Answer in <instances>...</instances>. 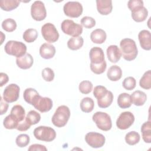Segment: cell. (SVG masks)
Returning <instances> with one entry per match:
<instances>
[{"label": "cell", "instance_id": "6da1fadb", "mask_svg": "<svg viewBox=\"0 0 151 151\" xmlns=\"http://www.w3.org/2000/svg\"><path fill=\"white\" fill-rule=\"evenodd\" d=\"M122 55L126 61L134 60L137 54L138 50L135 41L130 38H124L120 42Z\"/></svg>", "mask_w": 151, "mask_h": 151}, {"label": "cell", "instance_id": "7a4b0ae2", "mask_svg": "<svg viewBox=\"0 0 151 151\" xmlns=\"http://www.w3.org/2000/svg\"><path fill=\"white\" fill-rule=\"evenodd\" d=\"M70 117V109L65 106L61 105L57 107L53 114L51 121L52 124L57 127L65 126Z\"/></svg>", "mask_w": 151, "mask_h": 151}, {"label": "cell", "instance_id": "3957f363", "mask_svg": "<svg viewBox=\"0 0 151 151\" xmlns=\"http://www.w3.org/2000/svg\"><path fill=\"white\" fill-rule=\"evenodd\" d=\"M26 45L21 42L14 40L8 41L4 47L5 52L10 55H13L17 58L21 57L25 55L27 52Z\"/></svg>", "mask_w": 151, "mask_h": 151}, {"label": "cell", "instance_id": "277c9868", "mask_svg": "<svg viewBox=\"0 0 151 151\" xmlns=\"http://www.w3.org/2000/svg\"><path fill=\"white\" fill-rule=\"evenodd\" d=\"M33 134L37 139L47 142H51L56 137L55 130L49 126H38L34 130Z\"/></svg>", "mask_w": 151, "mask_h": 151}, {"label": "cell", "instance_id": "5b68a950", "mask_svg": "<svg viewBox=\"0 0 151 151\" xmlns=\"http://www.w3.org/2000/svg\"><path fill=\"white\" fill-rule=\"evenodd\" d=\"M93 121L97 127L103 131H109L111 129V119L107 113L102 111L96 112L92 117Z\"/></svg>", "mask_w": 151, "mask_h": 151}, {"label": "cell", "instance_id": "8992f818", "mask_svg": "<svg viewBox=\"0 0 151 151\" xmlns=\"http://www.w3.org/2000/svg\"><path fill=\"white\" fill-rule=\"evenodd\" d=\"M61 28L63 32L73 37H78L83 32L81 25L77 24L71 19H65L61 24Z\"/></svg>", "mask_w": 151, "mask_h": 151}, {"label": "cell", "instance_id": "52a82bcc", "mask_svg": "<svg viewBox=\"0 0 151 151\" xmlns=\"http://www.w3.org/2000/svg\"><path fill=\"white\" fill-rule=\"evenodd\" d=\"M41 32L42 37L48 42H55L59 38V33L55 25L51 23L44 24L41 27Z\"/></svg>", "mask_w": 151, "mask_h": 151}, {"label": "cell", "instance_id": "ba28073f", "mask_svg": "<svg viewBox=\"0 0 151 151\" xmlns=\"http://www.w3.org/2000/svg\"><path fill=\"white\" fill-rule=\"evenodd\" d=\"M63 11L65 15L71 18H78L83 13L82 5L77 1H69L63 6Z\"/></svg>", "mask_w": 151, "mask_h": 151}, {"label": "cell", "instance_id": "9c48e42d", "mask_svg": "<svg viewBox=\"0 0 151 151\" xmlns=\"http://www.w3.org/2000/svg\"><path fill=\"white\" fill-rule=\"evenodd\" d=\"M32 105L40 112L45 113L49 111L52 109L53 104L50 98L42 97L40 94H38L34 98Z\"/></svg>", "mask_w": 151, "mask_h": 151}, {"label": "cell", "instance_id": "30bf717a", "mask_svg": "<svg viewBox=\"0 0 151 151\" xmlns=\"http://www.w3.org/2000/svg\"><path fill=\"white\" fill-rule=\"evenodd\" d=\"M31 15L32 18L37 21L44 20L47 17V11L44 4L41 1H36L31 6Z\"/></svg>", "mask_w": 151, "mask_h": 151}, {"label": "cell", "instance_id": "8fae6325", "mask_svg": "<svg viewBox=\"0 0 151 151\" xmlns=\"http://www.w3.org/2000/svg\"><path fill=\"white\" fill-rule=\"evenodd\" d=\"M86 143L93 148H100L104 146L106 141L104 136L97 132H88L85 136Z\"/></svg>", "mask_w": 151, "mask_h": 151}, {"label": "cell", "instance_id": "7c38bea8", "mask_svg": "<svg viewBox=\"0 0 151 151\" xmlns=\"http://www.w3.org/2000/svg\"><path fill=\"white\" fill-rule=\"evenodd\" d=\"M20 88L16 84H10L5 87L3 92V99L7 103H13L18 100Z\"/></svg>", "mask_w": 151, "mask_h": 151}, {"label": "cell", "instance_id": "4fadbf2b", "mask_svg": "<svg viewBox=\"0 0 151 151\" xmlns=\"http://www.w3.org/2000/svg\"><path fill=\"white\" fill-rule=\"evenodd\" d=\"M134 122V116L130 111H124L120 113L116 120V126L120 130L129 129Z\"/></svg>", "mask_w": 151, "mask_h": 151}, {"label": "cell", "instance_id": "5bb4252c", "mask_svg": "<svg viewBox=\"0 0 151 151\" xmlns=\"http://www.w3.org/2000/svg\"><path fill=\"white\" fill-rule=\"evenodd\" d=\"M138 38L141 47L145 50H151V35L148 30L143 29L138 34Z\"/></svg>", "mask_w": 151, "mask_h": 151}, {"label": "cell", "instance_id": "9a60e30c", "mask_svg": "<svg viewBox=\"0 0 151 151\" xmlns=\"http://www.w3.org/2000/svg\"><path fill=\"white\" fill-rule=\"evenodd\" d=\"M89 57L91 63L99 64L104 61V54L103 50L99 47H93L89 52Z\"/></svg>", "mask_w": 151, "mask_h": 151}, {"label": "cell", "instance_id": "2e32d148", "mask_svg": "<svg viewBox=\"0 0 151 151\" xmlns=\"http://www.w3.org/2000/svg\"><path fill=\"white\" fill-rule=\"evenodd\" d=\"M96 5L97 11L103 15H107L113 9L112 1L111 0H97Z\"/></svg>", "mask_w": 151, "mask_h": 151}, {"label": "cell", "instance_id": "e0dca14e", "mask_svg": "<svg viewBox=\"0 0 151 151\" xmlns=\"http://www.w3.org/2000/svg\"><path fill=\"white\" fill-rule=\"evenodd\" d=\"M55 47L48 43H44L40 47V54L42 58L51 59L55 54Z\"/></svg>", "mask_w": 151, "mask_h": 151}, {"label": "cell", "instance_id": "ac0fdd59", "mask_svg": "<svg viewBox=\"0 0 151 151\" xmlns=\"http://www.w3.org/2000/svg\"><path fill=\"white\" fill-rule=\"evenodd\" d=\"M106 52L109 60L112 63H116L120 60L122 57L120 50L116 45L109 46L107 48Z\"/></svg>", "mask_w": 151, "mask_h": 151}, {"label": "cell", "instance_id": "d6986e66", "mask_svg": "<svg viewBox=\"0 0 151 151\" xmlns=\"http://www.w3.org/2000/svg\"><path fill=\"white\" fill-rule=\"evenodd\" d=\"M16 63L19 68L26 70L31 68L32 66L34 63V59L30 54L26 53L23 56L17 58Z\"/></svg>", "mask_w": 151, "mask_h": 151}, {"label": "cell", "instance_id": "ffe728a7", "mask_svg": "<svg viewBox=\"0 0 151 151\" xmlns=\"http://www.w3.org/2000/svg\"><path fill=\"white\" fill-rule=\"evenodd\" d=\"M106 38L107 35L105 31L100 28L94 29L90 34V39L95 44H103L106 41Z\"/></svg>", "mask_w": 151, "mask_h": 151}, {"label": "cell", "instance_id": "44dd1931", "mask_svg": "<svg viewBox=\"0 0 151 151\" xmlns=\"http://www.w3.org/2000/svg\"><path fill=\"white\" fill-rule=\"evenodd\" d=\"M107 76L110 81H117L122 78V70L118 65H111L107 72Z\"/></svg>", "mask_w": 151, "mask_h": 151}, {"label": "cell", "instance_id": "7402d4cb", "mask_svg": "<svg viewBox=\"0 0 151 151\" xmlns=\"http://www.w3.org/2000/svg\"><path fill=\"white\" fill-rule=\"evenodd\" d=\"M132 103L136 106H143L147 100V96L145 93L140 90L134 91L131 95Z\"/></svg>", "mask_w": 151, "mask_h": 151}, {"label": "cell", "instance_id": "603a6c76", "mask_svg": "<svg viewBox=\"0 0 151 151\" xmlns=\"http://www.w3.org/2000/svg\"><path fill=\"white\" fill-rule=\"evenodd\" d=\"M18 123L23 121L25 119V111L24 107L19 104L14 106L12 107L10 114Z\"/></svg>", "mask_w": 151, "mask_h": 151}, {"label": "cell", "instance_id": "cb8c5ba5", "mask_svg": "<svg viewBox=\"0 0 151 151\" xmlns=\"http://www.w3.org/2000/svg\"><path fill=\"white\" fill-rule=\"evenodd\" d=\"M117 101L119 107L121 109L129 108L132 104L131 96L126 93L120 94L117 97Z\"/></svg>", "mask_w": 151, "mask_h": 151}, {"label": "cell", "instance_id": "d4e9b609", "mask_svg": "<svg viewBox=\"0 0 151 151\" xmlns=\"http://www.w3.org/2000/svg\"><path fill=\"white\" fill-rule=\"evenodd\" d=\"M147 15L148 11L145 6L133 12H132L131 14L132 19L137 22H140L145 21Z\"/></svg>", "mask_w": 151, "mask_h": 151}, {"label": "cell", "instance_id": "484cf974", "mask_svg": "<svg viewBox=\"0 0 151 151\" xmlns=\"http://www.w3.org/2000/svg\"><path fill=\"white\" fill-rule=\"evenodd\" d=\"M142 139L145 143H151V123L150 121L145 122L141 126Z\"/></svg>", "mask_w": 151, "mask_h": 151}, {"label": "cell", "instance_id": "4316f807", "mask_svg": "<svg viewBox=\"0 0 151 151\" xmlns=\"http://www.w3.org/2000/svg\"><path fill=\"white\" fill-rule=\"evenodd\" d=\"M113 94L111 91H107V93L101 99H97V104L99 107L105 109L109 107L113 100Z\"/></svg>", "mask_w": 151, "mask_h": 151}, {"label": "cell", "instance_id": "83f0119b", "mask_svg": "<svg viewBox=\"0 0 151 151\" xmlns=\"http://www.w3.org/2000/svg\"><path fill=\"white\" fill-rule=\"evenodd\" d=\"M84 44V40L82 37H72L67 41V47L71 50H77L80 49Z\"/></svg>", "mask_w": 151, "mask_h": 151}, {"label": "cell", "instance_id": "f1b7e54d", "mask_svg": "<svg viewBox=\"0 0 151 151\" xmlns=\"http://www.w3.org/2000/svg\"><path fill=\"white\" fill-rule=\"evenodd\" d=\"M20 1L18 0H1L0 1L1 8L5 11H11L17 8Z\"/></svg>", "mask_w": 151, "mask_h": 151}, {"label": "cell", "instance_id": "f546056e", "mask_svg": "<svg viewBox=\"0 0 151 151\" xmlns=\"http://www.w3.org/2000/svg\"><path fill=\"white\" fill-rule=\"evenodd\" d=\"M80 109L84 113H90L93 111L94 107L93 100L88 97L83 98L80 104Z\"/></svg>", "mask_w": 151, "mask_h": 151}, {"label": "cell", "instance_id": "4dcf8cb0", "mask_svg": "<svg viewBox=\"0 0 151 151\" xmlns=\"http://www.w3.org/2000/svg\"><path fill=\"white\" fill-rule=\"evenodd\" d=\"M139 86L143 89L149 90L151 88V71H146L139 81Z\"/></svg>", "mask_w": 151, "mask_h": 151}, {"label": "cell", "instance_id": "1f68e13d", "mask_svg": "<svg viewBox=\"0 0 151 151\" xmlns=\"http://www.w3.org/2000/svg\"><path fill=\"white\" fill-rule=\"evenodd\" d=\"M38 35V32L35 29L29 28L24 31L22 35V38L27 42L31 43L37 40Z\"/></svg>", "mask_w": 151, "mask_h": 151}, {"label": "cell", "instance_id": "d6a6232c", "mask_svg": "<svg viewBox=\"0 0 151 151\" xmlns=\"http://www.w3.org/2000/svg\"><path fill=\"white\" fill-rule=\"evenodd\" d=\"M140 134L136 131L128 132L125 136V142L129 145L133 146L138 143L140 141Z\"/></svg>", "mask_w": 151, "mask_h": 151}, {"label": "cell", "instance_id": "836d02e7", "mask_svg": "<svg viewBox=\"0 0 151 151\" xmlns=\"http://www.w3.org/2000/svg\"><path fill=\"white\" fill-rule=\"evenodd\" d=\"M38 94H39V93L35 89L33 88H27L24 91L23 97L24 100L27 103L32 105L34 98Z\"/></svg>", "mask_w": 151, "mask_h": 151}, {"label": "cell", "instance_id": "e575fe53", "mask_svg": "<svg viewBox=\"0 0 151 151\" xmlns=\"http://www.w3.org/2000/svg\"><path fill=\"white\" fill-rule=\"evenodd\" d=\"M25 120L31 126L37 124L41 120V115L35 110H30L27 114Z\"/></svg>", "mask_w": 151, "mask_h": 151}, {"label": "cell", "instance_id": "d590c367", "mask_svg": "<svg viewBox=\"0 0 151 151\" xmlns=\"http://www.w3.org/2000/svg\"><path fill=\"white\" fill-rule=\"evenodd\" d=\"M17 25L16 21L12 18H7L2 22V28L6 32H13L17 28Z\"/></svg>", "mask_w": 151, "mask_h": 151}, {"label": "cell", "instance_id": "8d00e7d4", "mask_svg": "<svg viewBox=\"0 0 151 151\" xmlns=\"http://www.w3.org/2000/svg\"><path fill=\"white\" fill-rule=\"evenodd\" d=\"M18 123H19L11 114L5 117L3 121V125L6 129H17Z\"/></svg>", "mask_w": 151, "mask_h": 151}, {"label": "cell", "instance_id": "74e56055", "mask_svg": "<svg viewBox=\"0 0 151 151\" xmlns=\"http://www.w3.org/2000/svg\"><path fill=\"white\" fill-rule=\"evenodd\" d=\"M93 84L91 81L88 80H84L80 82L78 86L79 91L84 94H87L90 93L93 90Z\"/></svg>", "mask_w": 151, "mask_h": 151}, {"label": "cell", "instance_id": "f35d334b", "mask_svg": "<svg viewBox=\"0 0 151 151\" xmlns=\"http://www.w3.org/2000/svg\"><path fill=\"white\" fill-rule=\"evenodd\" d=\"M106 67L107 64L105 60L99 64L90 63V69L91 71L96 74H101L103 73L105 71Z\"/></svg>", "mask_w": 151, "mask_h": 151}, {"label": "cell", "instance_id": "ab89813d", "mask_svg": "<svg viewBox=\"0 0 151 151\" xmlns=\"http://www.w3.org/2000/svg\"><path fill=\"white\" fill-rule=\"evenodd\" d=\"M29 136L27 134H21L18 135L15 140L17 145L19 147H24L29 143Z\"/></svg>", "mask_w": 151, "mask_h": 151}, {"label": "cell", "instance_id": "60d3db41", "mask_svg": "<svg viewBox=\"0 0 151 151\" xmlns=\"http://www.w3.org/2000/svg\"><path fill=\"white\" fill-rule=\"evenodd\" d=\"M122 85L124 89L130 91L135 88L136 85V81L134 77L130 76L124 79L122 83Z\"/></svg>", "mask_w": 151, "mask_h": 151}, {"label": "cell", "instance_id": "b9f144b4", "mask_svg": "<svg viewBox=\"0 0 151 151\" xmlns=\"http://www.w3.org/2000/svg\"><path fill=\"white\" fill-rule=\"evenodd\" d=\"M81 25L82 27L83 26L86 28L90 29L96 25V21L93 18L91 17L86 16L81 18Z\"/></svg>", "mask_w": 151, "mask_h": 151}, {"label": "cell", "instance_id": "7bdbcfd3", "mask_svg": "<svg viewBox=\"0 0 151 151\" xmlns=\"http://www.w3.org/2000/svg\"><path fill=\"white\" fill-rule=\"evenodd\" d=\"M41 75L43 79L48 82L52 81L54 80L55 76L54 71L49 67L44 68L41 72Z\"/></svg>", "mask_w": 151, "mask_h": 151}, {"label": "cell", "instance_id": "ee69618b", "mask_svg": "<svg viewBox=\"0 0 151 151\" xmlns=\"http://www.w3.org/2000/svg\"><path fill=\"white\" fill-rule=\"evenodd\" d=\"M127 6L131 12H133L143 7V1L141 0H130L127 2Z\"/></svg>", "mask_w": 151, "mask_h": 151}, {"label": "cell", "instance_id": "f6af8a7d", "mask_svg": "<svg viewBox=\"0 0 151 151\" xmlns=\"http://www.w3.org/2000/svg\"><path fill=\"white\" fill-rule=\"evenodd\" d=\"M107 88L103 86H97L93 90V96L97 100L103 97L107 92Z\"/></svg>", "mask_w": 151, "mask_h": 151}, {"label": "cell", "instance_id": "bcb514c9", "mask_svg": "<svg viewBox=\"0 0 151 151\" xmlns=\"http://www.w3.org/2000/svg\"><path fill=\"white\" fill-rule=\"evenodd\" d=\"M30 127H31V125L28 123V122L25 120V119L23 121L18 123L17 129L21 132H24L28 130L30 128Z\"/></svg>", "mask_w": 151, "mask_h": 151}, {"label": "cell", "instance_id": "7dc6e473", "mask_svg": "<svg viewBox=\"0 0 151 151\" xmlns=\"http://www.w3.org/2000/svg\"><path fill=\"white\" fill-rule=\"evenodd\" d=\"M29 151H35V150H40V151H47V149L46 147L40 144H33L31 145L29 148L28 149Z\"/></svg>", "mask_w": 151, "mask_h": 151}, {"label": "cell", "instance_id": "c3c4849f", "mask_svg": "<svg viewBox=\"0 0 151 151\" xmlns=\"http://www.w3.org/2000/svg\"><path fill=\"white\" fill-rule=\"evenodd\" d=\"M8 104L3 99V97H1V115L5 114L8 109Z\"/></svg>", "mask_w": 151, "mask_h": 151}, {"label": "cell", "instance_id": "681fc988", "mask_svg": "<svg viewBox=\"0 0 151 151\" xmlns=\"http://www.w3.org/2000/svg\"><path fill=\"white\" fill-rule=\"evenodd\" d=\"M0 80H1V84L0 86L2 87L4 85L6 84L8 82L9 77L6 73H0Z\"/></svg>", "mask_w": 151, "mask_h": 151}, {"label": "cell", "instance_id": "f907efd6", "mask_svg": "<svg viewBox=\"0 0 151 151\" xmlns=\"http://www.w3.org/2000/svg\"><path fill=\"white\" fill-rule=\"evenodd\" d=\"M0 33H1V44H2V43H3V39H5V36L3 37H2L3 35H4L3 32L1 31Z\"/></svg>", "mask_w": 151, "mask_h": 151}]
</instances>
